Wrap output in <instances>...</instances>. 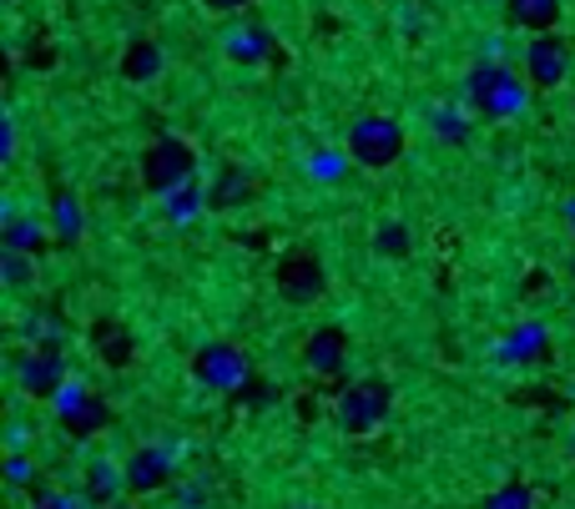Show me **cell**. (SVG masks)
<instances>
[{"mask_svg":"<svg viewBox=\"0 0 575 509\" xmlns=\"http://www.w3.org/2000/svg\"><path fill=\"white\" fill-rule=\"evenodd\" d=\"M56 423H61L71 439H97L101 429H111V403L101 393L81 389V383H66L56 393Z\"/></svg>","mask_w":575,"mask_h":509,"instance_id":"8992f818","label":"cell"},{"mask_svg":"<svg viewBox=\"0 0 575 509\" xmlns=\"http://www.w3.org/2000/svg\"><path fill=\"white\" fill-rule=\"evenodd\" d=\"M565 77H571V46H565V36H535L531 46H525V81H531L535 91H555L565 87Z\"/></svg>","mask_w":575,"mask_h":509,"instance_id":"9c48e42d","label":"cell"},{"mask_svg":"<svg viewBox=\"0 0 575 509\" xmlns=\"http://www.w3.org/2000/svg\"><path fill=\"white\" fill-rule=\"evenodd\" d=\"M36 509H97L87 495H36Z\"/></svg>","mask_w":575,"mask_h":509,"instance_id":"d4e9b609","label":"cell"},{"mask_svg":"<svg viewBox=\"0 0 575 509\" xmlns=\"http://www.w3.org/2000/svg\"><path fill=\"white\" fill-rule=\"evenodd\" d=\"M31 278H36V258L0 248V282H6L11 293H26V288H31Z\"/></svg>","mask_w":575,"mask_h":509,"instance_id":"7402d4cb","label":"cell"},{"mask_svg":"<svg viewBox=\"0 0 575 509\" xmlns=\"http://www.w3.org/2000/svg\"><path fill=\"white\" fill-rule=\"evenodd\" d=\"M192 172H197V152L192 141L182 137H157L147 141V152H141V187L152 197H172L182 192V187H192Z\"/></svg>","mask_w":575,"mask_h":509,"instance_id":"3957f363","label":"cell"},{"mask_svg":"<svg viewBox=\"0 0 575 509\" xmlns=\"http://www.w3.org/2000/svg\"><path fill=\"white\" fill-rule=\"evenodd\" d=\"M162 77V46L147 41V36H137V41L121 51V81H157Z\"/></svg>","mask_w":575,"mask_h":509,"instance_id":"4fadbf2b","label":"cell"},{"mask_svg":"<svg viewBox=\"0 0 575 509\" xmlns=\"http://www.w3.org/2000/svg\"><path fill=\"white\" fill-rule=\"evenodd\" d=\"M127 495L141 499V495H157V489H172L177 479V449L172 445H141L127 455Z\"/></svg>","mask_w":575,"mask_h":509,"instance_id":"ba28073f","label":"cell"},{"mask_svg":"<svg viewBox=\"0 0 575 509\" xmlns=\"http://www.w3.org/2000/svg\"><path fill=\"white\" fill-rule=\"evenodd\" d=\"M541 353H545V328L541 323H521L510 338H505V348H499L505 363H535Z\"/></svg>","mask_w":575,"mask_h":509,"instance_id":"e0dca14e","label":"cell"},{"mask_svg":"<svg viewBox=\"0 0 575 509\" xmlns=\"http://www.w3.org/2000/svg\"><path fill=\"white\" fill-rule=\"evenodd\" d=\"M111 509H141V505H137V499H117V505H111Z\"/></svg>","mask_w":575,"mask_h":509,"instance_id":"4dcf8cb0","label":"cell"},{"mask_svg":"<svg viewBox=\"0 0 575 509\" xmlns=\"http://www.w3.org/2000/svg\"><path fill=\"white\" fill-rule=\"evenodd\" d=\"M278 298L294 308H308L328 293V268L314 258V252H282L278 258Z\"/></svg>","mask_w":575,"mask_h":509,"instance_id":"52a82bcc","label":"cell"},{"mask_svg":"<svg viewBox=\"0 0 575 509\" xmlns=\"http://www.w3.org/2000/svg\"><path fill=\"white\" fill-rule=\"evenodd\" d=\"M228 56L232 61H262V56H272V36L262 31V26H242V31H228Z\"/></svg>","mask_w":575,"mask_h":509,"instance_id":"d6986e66","label":"cell"},{"mask_svg":"<svg viewBox=\"0 0 575 509\" xmlns=\"http://www.w3.org/2000/svg\"><path fill=\"white\" fill-rule=\"evenodd\" d=\"M121 489H127V469H121L117 459H91L87 475H81V495H87L97 509H111V505H117Z\"/></svg>","mask_w":575,"mask_h":509,"instance_id":"7c38bea8","label":"cell"},{"mask_svg":"<svg viewBox=\"0 0 575 509\" xmlns=\"http://www.w3.org/2000/svg\"><path fill=\"white\" fill-rule=\"evenodd\" d=\"M435 131H439V137H449V141H465V137H469V127L455 117V111H439V117H435Z\"/></svg>","mask_w":575,"mask_h":509,"instance_id":"4316f807","label":"cell"},{"mask_svg":"<svg viewBox=\"0 0 575 509\" xmlns=\"http://www.w3.org/2000/svg\"><path fill=\"white\" fill-rule=\"evenodd\" d=\"M465 97H469V107H475V117L510 121V117H521L525 101H531V81H521L510 66L485 61V66H475V71H469Z\"/></svg>","mask_w":575,"mask_h":509,"instance_id":"6da1fadb","label":"cell"},{"mask_svg":"<svg viewBox=\"0 0 575 509\" xmlns=\"http://www.w3.org/2000/svg\"><path fill=\"white\" fill-rule=\"evenodd\" d=\"M394 413V389L384 379H358L348 383L344 393H338V429L354 433V439H364V433H374L384 419Z\"/></svg>","mask_w":575,"mask_h":509,"instance_id":"5b68a950","label":"cell"},{"mask_svg":"<svg viewBox=\"0 0 575 509\" xmlns=\"http://www.w3.org/2000/svg\"><path fill=\"white\" fill-rule=\"evenodd\" d=\"M314 172H318V177H338L344 167H338V157H334V152H318V157H314Z\"/></svg>","mask_w":575,"mask_h":509,"instance_id":"f1b7e54d","label":"cell"},{"mask_svg":"<svg viewBox=\"0 0 575 509\" xmlns=\"http://www.w3.org/2000/svg\"><path fill=\"white\" fill-rule=\"evenodd\" d=\"M505 11L521 31L531 36H551L555 21H561V0H505Z\"/></svg>","mask_w":575,"mask_h":509,"instance_id":"2e32d148","label":"cell"},{"mask_svg":"<svg viewBox=\"0 0 575 509\" xmlns=\"http://www.w3.org/2000/svg\"><path fill=\"white\" fill-rule=\"evenodd\" d=\"M46 222L41 217H6V228H0V248L6 252H26V258H36V252L46 248Z\"/></svg>","mask_w":575,"mask_h":509,"instance_id":"9a60e30c","label":"cell"},{"mask_svg":"<svg viewBox=\"0 0 575 509\" xmlns=\"http://www.w3.org/2000/svg\"><path fill=\"white\" fill-rule=\"evenodd\" d=\"M56 238L61 242H77L81 238V212H77V202H71V197L66 192H56Z\"/></svg>","mask_w":575,"mask_h":509,"instance_id":"cb8c5ba5","label":"cell"},{"mask_svg":"<svg viewBox=\"0 0 575 509\" xmlns=\"http://www.w3.org/2000/svg\"><path fill=\"white\" fill-rule=\"evenodd\" d=\"M571 455H575V439H571Z\"/></svg>","mask_w":575,"mask_h":509,"instance_id":"d6a6232c","label":"cell"},{"mask_svg":"<svg viewBox=\"0 0 575 509\" xmlns=\"http://www.w3.org/2000/svg\"><path fill=\"white\" fill-rule=\"evenodd\" d=\"M565 222H571V232H575V197L565 202Z\"/></svg>","mask_w":575,"mask_h":509,"instance_id":"f546056e","label":"cell"},{"mask_svg":"<svg viewBox=\"0 0 575 509\" xmlns=\"http://www.w3.org/2000/svg\"><path fill=\"white\" fill-rule=\"evenodd\" d=\"M409 248H414L409 222L389 217V222H379V228H374V252H379V258H409Z\"/></svg>","mask_w":575,"mask_h":509,"instance_id":"ffe728a7","label":"cell"},{"mask_svg":"<svg viewBox=\"0 0 575 509\" xmlns=\"http://www.w3.org/2000/svg\"><path fill=\"white\" fill-rule=\"evenodd\" d=\"M571 278H575V258H571Z\"/></svg>","mask_w":575,"mask_h":509,"instance_id":"1f68e13d","label":"cell"},{"mask_svg":"<svg viewBox=\"0 0 575 509\" xmlns=\"http://www.w3.org/2000/svg\"><path fill=\"white\" fill-rule=\"evenodd\" d=\"M252 197V177L242 172V167H222L218 177H212V187H207V207L212 212H232V207H242Z\"/></svg>","mask_w":575,"mask_h":509,"instance_id":"5bb4252c","label":"cell"},{"mask_svg":"<svg viewBox=\"0 0 575 509\" xmlns=\"http://www.w3.org/2000/svg\"><path fill=\"white\" fill-rule=\"evenodd\" d=\"M348 363V333L338 323H324V328H314V333L304 338V369L308 373H338Z\"/></svg>","mask_w":575,"mask_h":509,"instance_id":"8fae6325","label":"cell"},{"mask_svg":"<svg viewBox=\"0 0 575 509\" xmlns=\"http://www.w3.org/2000/svg\"><path fill=\"white\" fill-rule=\"evenodd\" d=\"M91 338H97V353L107 358L111 369H127V363H131V353H137V343H131V333H121V328L111 323V318H101V323H97V333H91Z\"/></svg>","mask_w":575,"mask_h":509,"instance_id":"ac0fdd59","label":"cell"},{"mask_svg":"<svg viewBox=\"0 0 575 509\" xmlns=\"http://www.w3.org/2000/svg\"><path fill=\"white\" fill-rule=\"evenodd\" d=\"M344 152L354 167H369V172H389L394 162L404 157V127L384 111H364V117L348 121Z\"/></svg>","mask_w":575,"mask_h":509,"instance_id":"7a4b0ae2","label":"cell"},{"mask_svg":"<svg viewBox=\"0 0 575 509\" xmlns=\"http://www.w3.org/2000/svg\"><path fill=\"white\" fill-rule=\"evenodd\" d=\"M207 11H218V16H232V11H248L252 0H202Z\"/></svg>","mask_w":575,"mask_h":509,"instance_id":"83f0119b","label":"cell"},{"mask_svg":"<svg viewBox=\"0 0 575 509\" xmlns=\"http://www.w3.org/2000/svg\"><path fill=\"white\" fill-rule=\"evenodd\" d=\"M202 207H207V192H202V187H182V192L167 197V217H172V222H192Z\"/></svg>","mask_w":575,"mask_h":509,"instance_id":"603a6c76","label":"cell"},{"mask_svg":"<svg viewBox=\"0 0 575 509\" xmlns=\"http://www.w3.org/2000/svg\"><path fill=\"white\" fill-rule=\"evenodd\" d=\"M192 379L212 393H242L252 383V358L228 338H212L192 353Z\"/></svg>","mask_w":575,"mask_h":509,"instance_id":"277c9868","label":"cell"},{"mask_svg":"<svg viewBox=\"0 0 575 509\" xmlns=\"http://www.w3.org/2000/svg\"><path fill=\"white\" fill-rule=\"evenodd\" d=\"M21 393H31V399H56V393L66 389V353L61 348H31V353L21 358Z\"/></svg>","mask_w":575,"mask_h":509,"instance_id":"30bf717a","label":"cell"},{"mask_svg":"<svg viewBox=\"0 0 575 509\" xmlns=\"http://www.w3.org/2000/svg\"><path fill=\"white\" fill-rule=\"evenodd\" d=\"M6 479H11L16 489H26V485H31V459H26L21 449H11V459H6Z\"/></svg>","mask_w":575,"mask_h":509,"instance_id":"484cf974","label":"cell"},{"mask_svg":"<svg viewBox=\"0 0 575 509\" xmlns=\"http://www.w3.org/2000/svg\"><path fill=\"white\" fill-rule=\"evenodd\" d=\"M479 509H535V489L525 479H505V485L489 489Z\"/></svg>","mask_w":575,"mask_h":509,"instance_id":"44dd1931","label":"cell"}]
</instances>
